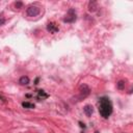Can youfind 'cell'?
<instances>
[{
	"instance_id": "cell-15",
	"label": "cell",
	"mask_w": 133,
	"mask_h": 133,
	"mask_svg": "<svg viewBox=\"0 0 133 133\" xmlns=\"http://www.w3.org/2000/svg\"><path fill=\"white\" fill-rule=\"evenodd\" d=\"M80 133H85V132H84V131H83V132H80Z\"/></svg>"
},
{
	"instance_id": "cell-9",
	"label": "cell",
	"mask_w": 133,
	"mask_h": 133,
	"mask_svg": "<svg viewBox=\"0 0 133 133\" xmlns=\"http://www.w3.org/2000/svg\"><path fill=\"white\" fill-rule=\"evenodd\" d=\"M19 83L22 84V85H27L29 83V78L27 76H22L20 79H19Z\"/></svg>"
},
{
	"instance_id": "cell-7",
	"label": "cell",
	"mask_w": 133,
	"mask_h": 133,
	"mask_svg": "<svg viewBox=\"0 0 133 133\" xmlns=\"http://www.w3.org/2000/svg\"><path fill=\"white\" fill-rule=\"evenodd\" d=\"M83 111L86 114V116H90L92 114V112H94V107L91 105H85L83 107Z\"/></svg>"
},
{
	"instance_id": "cell-12",
	"label": "cell",
	"mask_w": 133,
	"mask_h": 133,
	"mask_svg": "<svg viewBox=\"0 0 133 133\" xmlns=\"http://www.w3.org/2000/svg\"><path fill=\"white\" fill-rule=\"evenodd\" d=\"M4 23H5V18H4L3 15H0V26L3 25Z\"/></svg>"
},
{
	"instance_id": "cell-11",
	"label": "cell",
	"mask_w": 133,
	"mask_h": 133,
	"mask_svg": "<svg viewBox=\"0 0 133 133\" xmlns=\"http://www.w3.org/2000/svg\"><path fill=\"white\" fill-rule=\"evenodd\" d=\"M116 86H117L118 89L123 90V89L125 88V81H124V80H119V81L116 83Z\"/></svg>"
},
{
	"instance_id": "cell-10",
	"label": "cell",
	"mask_w": 133,
	"mask_h": 133,
	"mask_svg": "<svg viewBox=\"0 0 133 133\" xmlns=\"http://www.w3.org/2000/svg\"><path fill=\"white\" fill-rule=\"evenodd\" d=\"M22 106H23L24 108H28V109L34 108V104L29 103V102H23V103H22Z\"/></svg>"
},
{
	"instance_id": "cell-2",
	"label": "cell",
	"mask_w": 133,
	"mask_h": 133,
	"mask_svg": "<svg viewBox=\"0 0 133 133\" xmlns=\"http://www.w3.org/2000/svg\"><path fill=\"white\" fill-rule=\"evenodd\" d=\"M77 19V15H76V10L74 8H70L65 15V17L63 18V22L65 23H73L75 22Z\"/></svg>"
},
{
	"instance_id": "cell-14",
	"label": "cell",
	"mask_w": 133,
	"mask_h": 133,
	"mask_svg": "<svg viewBox=\"0 0 133 133\" xmlns=\"http://www.w3.org/2000/svg\"><path fill=\"white\" fill-rule=\"evenodd\" d=\"M95 133H100V132H99V131H96V132H95Z\"/></svg>"
},
{
	"instance_id": "cell-8",
	"label": "cell",
	"mask_w": 133,
	"mask_h": 133,
	"mask_svg": "<svg viewBox=\"0 0 133 133\" xmlns=\"http://www.w3.org/2000/svg\"><path fill=\"white\" fill-rule=\"evenodd\" d=\"M49 97V95L45 91V90H43V89H39V90H37V95H36V98L38 99V100H44V99H47Z\"/></svg>"
},
{
	"instance_id": "cell-6",
	"label": "cell",
	"mask_w": 133,
	"mask_h": 133,
	"mask_svg": "<svg viewBox=\"0 0 133 133\" xmlns=\"http://www.w3.org/2000/svg\"><path fill=\"white\" fill-rule=\"evenodd\" d=\"M87 8H88V11H89V12H95V11H97V9L99 8V6H98V3H97L96 1H89Z\"/></svg>"
},
{
	"instance_id": "cell-4",
	"label": "cell",
	"mask_w": 133,
	"mask_h": 133,
	"mask_svg": "<svg viewBox=\"0 0 133 133\" xmlns=\"http://www.w3.org/2000/svg\"><path fill=\"white\" fill-rule=\"evenodd\" d=\"M79 94H80V99L85 98L90 94V88L86 84H82L79 87Z\"/></svg>"
},
{
	"instance_id": "cell-5",
	"label": "cell",
	"mask_w": 133,
	"mask_h": 133,
	"mask_svg": "<svg viewBox=\"0 0 133 133\" xmlns=\"http://www.w3.org/2000/svg\"><path fill=\"white\" fill-rule=\"evenodd\" d=\"M47 30L50 32V33H56V32H58L59 31V27H58V25L56 24V23H54V22H50V23H48L47 24Z\"/></svg>"
},
{
	"instance_id": "cell-3",
	"label": "cell",
	"mask_w": 133,
	"mask_h": 133,
	"mask_svg": "<svg viewBox=\"0 0 133 133\" xmlns=\"http://www.w3.org/2000/svg\"><path fill=\"white\" fill-rule=\"evenodd\" d=\"M39 12H41V8L36 5H30L26 9V15L28 17H36L39 15Z\"/></svg>"
},
{
	"instance_id": "cell-1",
	"label": "cell",
	"mask_w": 133,
	"mask_h": 133,
	"mask_svg": "<svg viewBox=\"0 0 133 133\" xmlns=\"http://www.w3.org/2000/svg\"><path fill=\"white\" fill-rule=\"evenodd\" d=\"M99 112L104 118L109 117L112 113V104L107 97H102L99 99Z\"/></svg>"
},
{
	"instance_id": "cell-13",
	"label": "cell",
	"mask_w": 133,
	"mask_h": 133,
	"mask_svg": "<svg viewBox=\"0 0 133 133\" xmlns=\"http://www.w3.org/2000/svg\"><path fill=\"white\" fill-rule=\"evenodd\" d=\"M22 5H23V3H22V2H17V3H16V7H17V8L21 7Z\"/></svg>"
}]
</instances>
